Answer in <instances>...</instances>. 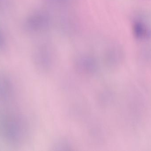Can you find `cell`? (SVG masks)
I'll return each instance as SVG.
<instances>
[{"label":"cell","instance_id":"6da1fadb","mask_svg":"<svg viewBox=\"0 0 151 151\" xmlns=\"http://www.w3.org/2000/svg\"><path fill=\"white\" fill-rule=\"evenodd\" d=\"M132 30L135 38L137 40L148 39L151 36V31L145 23L140 20H136L134 22Z\"/></svg>","mask_w":151,"mask_h":151}]
</instances>
